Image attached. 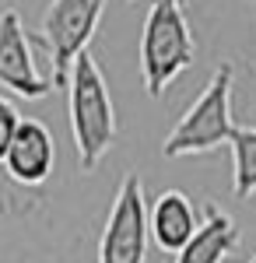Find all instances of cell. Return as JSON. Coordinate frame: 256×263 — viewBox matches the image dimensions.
I'll list each match as a JSON object with an SVG mask.
<instances>
[{
    "instance_id": "1",
    "label": "cell",
    "mask_w": 256,
    "mask_h": 263,
    "mask_svg": "<svg viewBox=\"0 0 256 263\" xmlns=\"http://www.w3.org/2000/svg\"><path fill=\"white\" fill-rule=\"evenodd\" d=\"M67 116H70L81 172H95L99 162L109 155V147L116 144V109L92 53H81L74 60L67 84Z\"/></svg>"
},
{
    "instance_id": "2",
    "label": "cell",
    "mask_w": 256,
    "mask_h": 263,
    "mask_svg": "<svg viewBox=\"0 0 256 263\" xmlns=\"http://www.w3.org/2000/svg\"><path fill=\"white\" fill-rule=\"evenodd\" d=\"M197 39L186 21V0H151L144 32H140V78L151 99H161L165 88L193 63Z\"/></svg>"
},
{
    "instance_id": "3",
    "label": "cell",
    "mask_w": 256,
    "mask_h": 263,
    "mask_svg": "<svg viewBox=\"0 0 256 263\" xmlns=\"http://www.w3.org/2000/svg\"><path fill=\"white\" fill-rule=\"evenodd\" d=\"M232 84H235V67L225 60L214 67L211 81L204 84L197 102L179 116L172 134L161 144L165 158H186V155H204L221 144L232 141L235 123H232Z\"/></svg>"
},
{
    "instance_id": "4",
    "label": "cell",
    "mask_w": 256,
    "mask_h": 263,
    "mask_svg": "<svg viewBox=\"0 0 256 263\" xmlns=\"http://www.w3.org/2000/svg\"><path fill=\"white\" fill-rule=\"evenodd\" d=\"M105 0H49L39 21V39L49 53L53 88L70 84V70L81 53H88V42L99 28Z\"/></svg>"
},
{
    "instance_id": "5",
    "label": "cell",
    "mask_w": 256,
    "mask_h": 263,
    "mask_svg": "<svg viewBox=\"0 0 256 263\" xmlns=\"http://www.w3.org/2000/svg\"><path fill=\"white\" fill-rule=\"evenodd\" d=\"M148 239H151V221L144 203V182L137 172H126L102 228L99 263H144Z\"/></svg>"
},
{
    "instance_id": "6",
    "label": "cell",
    "mask_w": 256,
    "mask_h": 263,
    "mask_svg": "<svg viewBox=\"0 0 256 263\" xmlns=\"http://www.w3.org/2000/svg\"><path fill=\"white\" fill-rule=\"evenodd\" d=\"M0 88L21 95L25 102H39L53 91V78L39 74L35 67L18 7H4L0 14Z\"/></svg>"
},
{
    "instance_id": "7",
    "label": "cell",
    "mask_w": 256,
    "mask_h": 263,
    "mask_svg": "<svg viewBox=\"0 0 256 263\" xmlns=\"http://www.w3.org/2000/svg\"><path fill=\"white\" fill-rule=\"evenodd\" d=\"M53 165H57L53 134L39 120H21L18 134H14V144L7 151V162H4V168L11 172V179L21 182V186H39V182L49 179Z\"/></svg>"
},
{
    "instance_id": "8",
    "label": "cell",
    "mask_w": 256,
    "mask_h": 263,
    "mask_svg": "<svg viewBox=\"0 0 256 263\" xmlns=\"http://www.w3.org/2000/svg\"><path fill=\"white\" fill-rule=\"evenodd\" d=\"M148 221H151V239L158 242V249L176 253V256L186 249V242L197 235V228H200L190 197L179 193V190L158 193L151 211H148Z\"/></svg>"
},
{
    "instance_id": "9",
    "label": "cell",
    "mask_w": 256,
    "mask_h": 263,
    "mask_svg": "<svg viewBox=\"0 0 256 263\" xmlns=\"http://www.w3.org/2000/svg\"><path fill=\"white\" fill-rule=\"evenodd\" d=\"M235 246H239V224H235V218L225 214V211L214 207V203H207L197 235L186 242V249L176 256V263H221Z\"/></svg>"
},
{
    "instance_id": "10",
    "label": "cell",
    "mask_w": 256,
    "mask_h": 263,
    "mask_svg": "<svg viewBox=\"0 0 256 263\" xmlns=\"http://www.w3.org/2000/svg\"><path fill=\"white\" fill-rule=\"evenodd\" d=\"M232 190L239 200L256 193V126H235L232 134Z\"/></svg>"
},
{
    "instance_id": "11",
    "label": "cell",
    "mask_w": 256,
    "mask_h": 263,
    "mask_svg": "<svg viewBox=\"0 0 256 263\" xmlns=\"http://www.w3.org/2000/svg\"><path fill=\"white\" fill-rule=\"evenodd\" d=\"M21 126V112L14 102H7L0 95V165L7 162V151H11V144H14V134H18Z\"/></svg>"
},
{
    "instance_id": "12",
    "label": "cell",
    "mask_w": 256,
    "mask_h": 263,
    "mask_svg": "<svg viewBox=\"0 0 256 263\" xmlns=\"http://www.w3.org/2000/svg\"><path fill=\"white\" fill-rule=\"evenodd\" d=\"M249 263H256V256H253V260H249Z\"/></svg>"
},
{
    "instance_id": "13",
    "label": "cell",
    "mask_w": 256,
    "mask_h": 263,
    "mask_svg": "<svg viewBox=\"0 0 256 263\" xmlns=\"http://www.w3.org/2000/svg\"><path fill=\"white\" fill-rule=\"evenodd\" d=\"M253 4H256V0H253Z\"/></svg>"
}]
</instances>
